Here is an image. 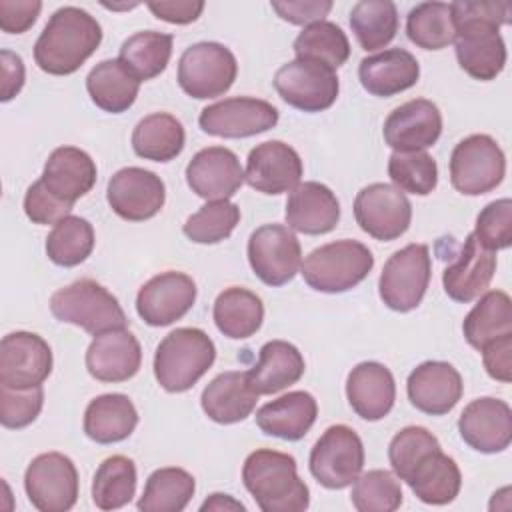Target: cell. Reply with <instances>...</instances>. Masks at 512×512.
Returning a JSON list of instances; mask_svg holds the SVG:
<instances>
[{
	"instance_id": "ffe728a7",
	"label": "cell",
	"mask_w": 512,
	"mask_h": 512,
	"mask_svg": "<svg viewBox=\"0 0 512 512\" xmlns=\"http://www.w3.org/2000/svg\"><path fill=\"white\" fill-rule=\"evenodd\" d=\"M302 172V160L292 146L280 140H268L250 150L244 180L256 192L276 196L292 192L300 184Z\"/></svg>"
},
{
	"instance_id": "f546056e",
	"label": "cell",
	"mask_w": 512,
	"mask_h": 512,
	"mask_svg": "<svg viewBox=\"0 0 512 512\" xmlns=\"http://www.w3.org/2000/svg\"><path fill=\"white\" fill-rule=\"evenodd\" d=\"M258 394L246 372L218 374L200 396L204 414L218 424H236L246 420L256 408Z\"/></svg>"
},
{
	"instance_id": "ab89813d",
	"label": "cell",
	"mask_w": 512,
	"mask_h": 512,
	"mask_svg": "<svg viewBox=\"0 0 512 512\" xmlns=\"http://www.w3.org/2000/svg\"><path fill=\"white\" fill-rule=\"evenodd\" d=\"M174 38L156 30H142L126 38L118 60L142 82L162 74L172 56Z\"/></svg>"
},
{
	"instance_id": "8992f818",
	"label": "cell",
	"mask_w": 512,
	"mask_h": 512,
	"mask_svg": "<svg viewBox=\"0 0 512 512\" xmlns=\"http://www.w3.org/2000/svg\"><path fill=\"white\" fill-rule=\"evenodd\" d=\"M374 268V256L358 240H336L314 248L300 270L306 284L318 292L338 294L358 286Z\"/></svg>"
},
{
	"instance_id": "836d02e7",
	"label": "cell",
	"mask_w": 512,
	"mask_h": 512,
	"mask_svg": "<svg viewBox=\"0 0 512 512\" xmlns=\"http://www.w3.org/2000/svg\"><path fill=\"white\" fill-rule=\"evenodd\" d=\"M246 374L258 396L276 394L302 378L304 358L294 344L284 340H270L260 348L256 366Z\"/></svg>"
},
{
	"instance_id": "d6986e66",
	"label": "cell",
	"mask_w": 512,
	"mask_h": 512,
	"mask_svg": "<svg viewBox=\"0 0 512 512\" xmlns=\"http://www.w3.org/2000/svg\"><path fill=\"white\" fill-rule=\"evenodd\" d=\"M382 134L394 152L426 150L442 134V114L432 100L414 98L388 114Z\"/></svg>"
},
{
	"instance_id": "5b68a950",
	"label": "cell",
	"mask_w": 512,
	"mask_h": 512,
	"mask_svg": "<svg viewBox=\"0 0 512 512\" xmlns=\"http://www.w3.org/2000/svg\"><path fill=\"white\" fill-rule=\"evenodd\" d=\"M50 312L56 320L74 324L94 336L126 328L128 324L116 296L90 278L76 280L56 290L50 298Z\"/></svg>"
},
{
	"instance_id": "44dd1931",
	"label": "cell",
	"mask_w": 512,
	"mask_h": 512,
	"mask_svg": "<svg viewBox=\"0 0 512 512\" xmlns=\"http://www.w3.org/2000/svg\"><path fill=\"white\" fill-rule=\"evenodd\" d=\"M460 438L482 454H496L510 446L512 440V410L492 396L472 400L458 418Z\"/></svg>"
},
{
	"instance_id": "ee69618b",
	"label": "cell",
	"mask_w": 512,
	"mask_h": 512,
	"mask_svg": "<svg viewBox=\"0 0 512 512\" xmlns=\"http://www.w3.org/2000/svg\"><path fill=\"white\" fill-rule=\"evenodd\" d=\"M406 34L412 44L424 50H442L456 38L450 4L422 2L406 16Z\"/></svg>"
},
{
	"instance_id": "ac0fdd59",
	"label": "cell",
	"mask_w": 512,
	"mask_h": 512,
	"mask_svg": "<svg viewBox=\"0 0 512 512\" xmlns=\"http://www.w3.org/2000/svg\"><path fill=\"white\" fill-rule=\"evenodd\" d=\"M52 372V350L34 332H10L0 342V384L10 388H34Z\"/></svg>"
},
{
	"instance_id": "680465c9",
	"label": "cell",
	"mask_w": 512,
	"mask_h": 512,
	"mask_svg": "<svg viewBox=\"0 0 512 512\" xmlns=\"http://www.w3.org/2000/svg\"><path fill=\"white\" fill-rule=\"evenodd\" d=\"M0 66H2V92L0 100H12L24 86V62L18 54L10 50L0 52Z\"/></svg>"
},
{
	"instance_id": "4dcf8cb0",
	"label": "cell",
	"mask_w": 512,
	"mask_h": 512,
	"mask_svg": "<svg viewBox=\"0 0 512 512\" xmlns=\"http://www.w3.org/2000/svg\"><path fill=\"white\" fill-rule=\"evenodd\" d=\"M318 416V404L310 392L294 390L256 412L258 428L274 438L296 442L308 434Z\"/></svg>"
},
{
	"instance_id": "9f6ffc18",
	"label": "cell",
	"mask_w": 512,
	"mask_h": 512,
	"mask_svg": "<svg viewBox=\"0 0 512 512\" xmlns=\"http://www.w3.org/2000/svg\"><path fill=\"white\" fill-rule=\"evenodd\" d=\"M480 352L488 376L508 384L512 380V334L486 344Z\"/></svg>"
},
{
	"instance_id": "7402d4cb",
	"label": "cell",
	"mask_w": 512,
	"mask_h": 512,
	"mask_svg": "<svg viewBox=\"0 0 512 512\" xmlns=\"http://www.w3.org/2000/svg\"><path fill=\"white\" fill-rule=\"evenodd\" d=\"M190 190L208 200H228L244 184V170L238 156L224 146H208L192 156L186 166Z\"/></svg>"
},
{
	"instance_id": "d590c367",
	"label": "cell",
	"mask_w": 512,
	"mask_h": 512,
	"mask_svg": "<svg viewBox=\"0 0 512 512\" xmlns=\"http://www.w3.org/2000/svg\"><path fill=\"white\" fill-rule=\"evenodd\" d=\"M214 324L216 328L234 340L254 336L264 320V304L252 290L230 286L214 300Z\"/></svg>"
},
{
	"instance_id": "3957f363",
	"label": "cell",
	"mask_w": 512,
	"mask_h": 512,
	"mask_svg": "<svg viewBox=\"0 0 512 512\" xmlns=\"http://www.w3.org/2000/svg\"><path fill=\"white\" fill-rule=\"evenodd\" d=\"M242 482L262 512H302L310 504L308 486L298 476L294 456L286 452H250L242 466Z\"/></svg>"
},
{
	"instance_id": "6da1fadb",
	"label": "cell",
	"mask_w": 512,
	"mask_h": 512,
	"mask_svg": "<svg viewBox=\"0 0 512 512\" xmlns=\"http://www.w3.org/2000/svg\"><path fill=\"white\" fill-rule=\"evenodd\" d=\"M450 10L460 68L476 80H494L506 64V44L498 28L510 22V2L458 0L450 4Z\"/></svg>"
},
{
	"instance_id": "7bdbcfd3",
	"label": "cell",
	"mask_w": 512,
	"mask_h": 512,
	"mask_svg": "<svg viewBox=\"0 0 512 512\" xmlns=\"http://www.w3.org/2000/svg\"><path fill=\"white\" fill-rule=\"evenodd\" d=\"M136 466L128 456H108L96 470L92 500L100 510H118L136 494Z\"/></svg>"
},
{
	"instance_id": "d6a6232c",
	"label": "cell",
	"mask_w": 512,
	"mask_h": 512,
	"mask_svg": "<svg viewBox=\"0 0 512 512\" xmlns=\"http://www.w3.org/2000/svg\"><path fill=\"white\" fill-rule=\"evenodd\" d=\"M138 424L134 402L126 394H102L90 400L84 412V434L96 444L126 440Z\"/></svg>"
},
{
	"instance_id": "91938a15",
	"label": "cell",
	"mask_w": 512,
	"mask_h": 512,
	"mask_svg": "<svg viewBox=\"0 0 512 512\" xmlns=\"http://www.w3.org/2000/svg\"><path fill=\"white\" fill-rule=\"evenodd\" d=\"M200 510L206 512V510H246V508L242 502L234 500L232 496L216 492V494H210V498L200 506Z\"/></svg>"
},
{
	"instance_id": "db71d44e",
	"label": "cell",
	"mask_w": 512,
	"mask_h": 512,
	"mask_svg": "<svg viewBox=\"0 0 512 512\" xmlns=\"http://www.w3.org/2000/svg\"><path fill=\"white\" fill-rule=\"evenodd\" d=\"M40 10L38 0H0V28L8 34H22L34 26Z\"/></svg>"
},
{
	"instance_id": "7dc6e473",
	"label": "cell",
	"mask_w": 512,
	"mask_h": 512,
	"mask_svg": "<svg viewBox=\"0 0 512 512\" xmlns=\"http://www.w3.org/2000/svg\"><path fill=\"white\" fill-rule=\"evenodd\" d=\"M240 222V208L230 200L206 202L188 216L182 230L196 244H218L226 240Z\"/></svg>"
},
{
	"instance_id": "9c48e42d",
	"label": "cell",
	"mask_w": 512,
	"mask_h": 512,
	"mask_svg": "<svg viewBox=\"0 0 512 512\" xmlns=\"http://www.w3.org/2000/svg\"><path fill=\"white\" fill-rule=\"evenodd\" d=\"M236 74L238 62L232 50L218 42L192 44L178 60V84L196 100L222 96L232 88Z\"/></svg>"
},
{
	"instance_id": "c3c4849f",
	"label": "cell",
	"mask_w": 512,
	"mask_h": 512,
	"mask_svg": "<svg viewBox=\"0 0 512 512\" xmlns=\"http://www.w3.org/2000/svg\"><path fill=\"white\" fill-rule=\"evenodd\" d=\"M388 176L398 190L426 196L438 184V166L424 150L392 152L388 160Z\"/></svg>"
},
{
	"instance_id": "b9f144b4",
	"label": "cell",
	"mask_w": 512,
	"mask_h": 512,
	"mask_svg": "<svg viewBox=\"0 0 512 512\" xmlns=\"http://www.w3.org/2000/svg\"><path fill=\"white\" fill-rule=\"evenodd\" d=\"M350 28L362 50L390 44L398 32V10L390 0H360L350 10Z\"/></svg>"
},
{
	"instance_id": "11a10c76",
	"label": "cell",
	"mask_w": 512,
	"mask_h": 512,
	"mask_svg": "<svg viewBox=\"0 0 512 512\" xmlns=\"http://www.w3.org/2000/svg\"><path fill=\"white\" fill-rule=\"evenodd\" d=\"M272 10L290 24H314L324 20V16L332 10V2L328 0H286L272 2Z\"/></svg>"
},
{
	"instance_id": "f6af8a7d",
	"label": "cell",
	"mask_w": 512,
	"mask_h": 512,
	"mask_svg": "<svg viewBox=\"0 0 512 512\" xmlns=\"http://www.w3.org/2000/svg\"><path fill=\"white\" fill-rule=\"evenodd\" d=\"M94 228L86 218L66 216L46 236V256L64 268L82 264L94 250Z\"/></svg>"
},
{
	"instance_id": "e575fe53",
	"label": "cell",
	"mask_w": 512,
	"mask_h": 512,
	"mask_svg": "<svg viewBox=\"0 0 512 512\" xmlns=\"http://www.w3.org/2000/svg\"><path fill=\"white\" fill-rule=\"evenodd\" d=\"M86 90L100 110L120 114L134 104L140 80L118 58L102 60L88 72Z\"/></svg>"
},
{
	"instance_id": "e0dca14e",
	"label": "cell",
	"mask_w": 512,
	"mask_h": 512,
	"mask_svg": "<svg viewBox=\"0 0 512 512\" xmlns=\"http://www.w3.org/2000/svg\"><path fill=\"white\" fill-rule=\"evenodd\" d=\"M196 302L194 280L176 270L152 276L136 296L138 316L154 328L168 326L188 314Z\"/></svg>"
},
{
	"instance_id": "7a4b0ae2",
	"label": "cell",
	"mask_w": 512,
	"mask_h": 512,
	"mask_svg": "<svg viewBox=\"0 0 512 512\" xmlns=\"http://www.w3.org/2000/svg\"><path fill=\"white\" fill-rule=\"evenodd\" d=\"M102 26L78 6L58 8L34 44L40 70L54 76L74 74L100 46Z\"/></svg>"
},
{
	"instance_id": "603a6c76",
	"label": "cell",
	"mask_w": 512,
	"mask_h": 512,
	"mask_svg": "<svg viewBox=\"0 0 512 512\" xmlns=\"http://www.w3.org/2000/svg\"><path fill=\"white\" fill-rule=\"evenodd\" d=\"M406 392L416 410L430 416H444L462 398L464 384L460 372L452 364L426 360L410 372Z\"/></svg>"
},
{
	"instance_id": "52a82bcc",
	"label": "cell",
	"mask_w": 512,
	"mask_h": 512,
	"mask_svg": "<svg viewBox=\"0 0 512 512\" xmlns=\"http://www.w3.org/2000/svg\"><path fill=\"white\" fill-rule=\"evenodd\" d=\"M506 174V156L488 134H472L460 140L450 156V182L466 196L494 190Z\"/></svg>"
},
{
	"instance_id": "f35d334b",
	"label": "cell",
	"mask_w": 512,
	"mask_h": 512,
	"mask_svg": "<svg viewBox=\"0 0 512 512\" xmlns=\"http://www.w3.org/2000/svg\"><path fill=\"white\" fill-rule=\"evenodd\" d=\"M194 490V476L184 468H158L148 476L136 506L140 512H182L192 500Z\"/></svg>"
},
{
	"instance_id": "83f0119b",
	"label": "cell",
	"mask_w": 512,
	"mask_h": 512,
	"mask_svg": "<svg viewBox=\"0 0 512 512\" xmlns=\"http://www.w3.org/2000/svg\"><path fill=\"white\" fill-rule=\"evenodd\" d=\"M346 398L362 420H382L390 414L396 400L392 372L380 362H360L348 374Z\"/></svg>"
},
{
	"instance_id": "4fadbf2b",
	"label": "cell",
	"mask_w": 512,
	"mask_h": 512,
	"mask_svg": "<svg viewBox=\"0 0 512 512\" xmlns=\"http://www.w3.org/2000/svg\"><path fill=\"white\" fill-rule=\"evenodd\" d=\"M272 82L278 96L302 112H322L330 108L340 92L334 70L298 58L280 66Z\"/></svg>"
},
{
	"instance_id": "2e32d148",
	"label": "cell",
	"mask_w": 512,
	"mask_h": 512,
	"mask_svg": "<svg viewBox=\"0 0 512 512\" xmlns=\"http://www.w3.org/2000/svg\"><path fill=\"white\" fill-rule=\"evenodd\" d=\"M106 200L112 212L120 218L128 222H144L162 210L166 202V186L158 174L128 166L108 180Z\"/></svg>"
},
{
	"instance_id": "681fc988",
	"label": "cell",
	"mask_w": 512,
	"mask_h": 512,
	"mask_svg": "<svg viewBox=\"0 0 512 512\" xmlns=\"http://www.w3.org/2000/svg\"><path fill=\"white\" fill-rule=\"evenodd\" d=\"M440 448L438 438L424 426H406L402 428L388 446V460L394 474L400 480H406L412 466L430 450Z\"/></svg>"
},
{
	"instance_id": "bcb514c9",
	"label": "cell",
	"mask_w": 512,
	"mask_h": 512,
	"mask_svg": "<svg viewBox=\"0 0 512 512\" xmlns=\"http://www.w3.org/2000/svg\"><path fill=\"white\" fill-rule=\"evenodd\" d=\"M350 500L358 512H394L402 504V486L390 470H368L354 480Z\"/></svg>"
},
{
	"instance_id": "74e56055",
	"label": "cell",
	"mask_w": 512,
	"mask_h": 512,
	"mask_svg": "<svg viewBox=\"0 0 512 512\" xmlns=\"http://www.w3.org/2000/svg\"><path fill=\"white\" fill-rule=\"evenodd\" d=\"M466 342L482 350L486 344L512 334V300L502 290L486 292L462 322Z\"/></svg>"
},
{
	"instance_id": "1f68e13d",
	"label": "cell",
	"mask_w": 512,
	"mask_h": 512,
	"mask_svg": "<svg viewBox=\"0 0 512 512\" xmlns=\"http://www.w3.org/2000/svg\"><path fill=\"white\" fill-rule=\"evenodd\" d=\"M404 482L424 504L444 506L458 496L462 474L454 458L444 454L442 448H434L412 466Z\"/></svg>"
},
{
	"instance_id": "60d3db41",
	"label": "cell",
	"mask_w": 512,
	"mask_h": 512,
	"mask_svg": "<svg viewBox=\"0 0 512 512\" xmlns=\"http://www.w3.org/2000/svg\"><path fill=\"white\" fill-rule=\"evenodd\" d=\"M294 54L298 60L322 64L336 72L350 58V42L338 24L320 20L296 36Z\"/></svg>"
},
{
	"instance_id": "7c38bea8",
	"label": "cell",
	"mask_w": 512,
	"mask_h": 512,
	"mask_svg": "<svg viewBox=\"0 0 512 512\" xmlns=\"http://www.w3.org/2000/svg\"><path fill=\"white\" fill-rule=\"evenodd\" d=\"M248 262L264 284L282 286L298 274L302 248L288 226L264 224L248 238Z\"/></svg>"
},
{
	"instance_id": "d4e9b609",
	"label": "cell",
	"mask_w": 512,
	"mask_h": 512,
	"mask_svg": "<svg viewBox=\"0 0 512 512\" xmlns=\"http://www.w3.org/2000/svg\"><path fill=\"white\" fill-rule=\"evenodd\" d=\"M496 272V254L484 248L474 234H468L458 258L446 266L442 274V286L448 298L454 302H472L486 292Z\"/></svg>"
},
{
	"instance_id": "816d5d0a",
	"label": "cell",
	"mask_w": 512,
	"mask_h": 512,
	"mask_svg": "<svg viewBox=\"0 0 512 512\" xmlns=\"http://www.w3.org/2000/svg\"><path fill=\"white\" fill-rule=\"evenodd\" d=\"M472 234L484 248H488L492 252L506 250L512 244V202H510V198H500V200L486 204L476 218V228Z\"/></svg>"
},
{
	"instance_id": "f1b7e54d",
	"label": "cell",
	"mask_w": 512,
	"mask_h": 512,
	"mask_svg": "<svg viewBox=\"0 0 512 512\" xmlns=\"http://www.w3.org/2000/svg\"><path fill=\"white\" fill-rule=\"evenodd\" d=\"M358 78L368 94L388 98L412 88L418 82L420 64L408 50L388 48L362 58Z\"/></svg>"
},
{
	"instance_id": "cb8c5ba5",
	"label": "cell",
	"mask_w": 512,
	"mask_h": 512,
	"mask_svg": "<svg viewBox=\"0 0 512 512\" xmlns=\"http://www.w3.org/2000/svg\"><path fill=\"white\" fill-rule=\"evenodd\" d=\"M142 364V348L132 332L116 328L94 336L86 350V368L100 382H124L136 376Z\"/></svg>"
},
{
	"instance_id": "ba28073f",
	"label": "cell",
	"mask_w": 512,
	"mask_h": 512,
	"mask_svg": "<svg viewBox=\"0 0 512 512\" xmlns=\"http://www.w3.org/2000/svg\"><path fill=\"white\" fill-rule=\"evenodd\" d=\"M430 276L432 260L428 246L408 244L386 260L378 280L380 298L394 312H410L422 302Z\"/></svg>"
},
{
	"instance_id": "277c9868",
	"label": "cell",
	"mask_w": 512,
	"mask_h": 512,
	"mask_svg": "<svg viewBox=\"0 0 512 512\" xmlns=\"http://www.w3.org/2000/svg\"><path fill=\"white\" fill-rule=\"evenodd\" d=\"M216 346L200 328H176L156 346L154 376L172 394L190 390L214 364Z\"/></svg>"
},
{
	"instance_id": "f5cc1de1",
	"label": "cell",
	"mask_w": 512,
	"mask_h": 512,
	"mask_svg": "<svg viewBox=\"0 0 512 512\" xmlns=\"http://www.w3.org/2000/svg\"><path fill=\"white\" fill-rule=\"evenodd\" d=\"M72 204H66L52 196L40 178L26 190L24 196V212L34 224H58L66 216H70Z\"/></svg>"
},
{
	"instance_id": "5bb4252c",
	"label": "cell",
	"mask_w": 512,
	"mask_h": 512,
	"mask_svg": "<svg viewBox=\"0 0 512 512\" xmlns=\"http://www.w3.org/2000/svg\"><path fill=\"white\" fill-rule=\"evenodd\" d=\"M354 218L368 236L390 242L410 228L412 204L396 186L374 182L356 194Z\"/></svg>"
},
{
	"instance_id": "484cf974",
	"label": "cell",
	"mask_w": 512,
	"mask_h": 512,
	"mask_svg": "<svg viewBox=\"0 0 512 512\" xmlns=\"http://www.w3.org/2000/svg\"><path fill=\"white\" fill-rule=\"evenodd\" d=\"M96 174V164L88 152L76 146H60L48 156L40 182L52 196L74 206L78 198L92 190Z\"/></svg>"
},
{
	"instance_id": "8fae6325",
	"label": "cell",
	"mask_w": 512,
	"mask_h": 512,
	"mask_svg": "<svg viewBox=\"0 0 512 512\" xmlns=\"http://www.w3.org/2000/svg\"><path fill=\"white\" fill-rule=\"evenodd\" d=\"M24 490L40 512H66L78 500V470L60 452L38 454L26 468Z\"/></svg>"
},
{
	"instance_id": "8d00e7d4",
	"label": "cell",
	"mask_w": 512,
	"mask_h": 512,
	"mask_svg": "<svg viewBox=\"0 0 512 512\" xmlns=\"http://www.w3.org/2000/svg\"><path fill=\"white\" fill-rule=\"evenodd\" d=\"M186 132L182 122L168 112L144 116L132 130L134 152L152 162H170L184 148Z\"/></svg>"
},
{
	"instance_id": "9a60e30c",
	"label": "cell",
	"mask_w": 512,
	"mask_h": 512,
	"mask_svg": "<svg viewBox=\"0 0 512 512\" xmlns=\"http://www.w3.org/2000/svg\"><path fill=\"white\" fill-rule=\"evenodd\" d=\"M198 124L202 132L218 138H248L278 124V110L260 98L234 96L206 106Z\"/></svg>"
},
{
	"instance_id": "30bf717a",
	"label": "cell",
	"mask_w": 512,
	"mask_h": 512,
	"mask_svg": "<svg viewBox=\"0 0 512 512\" xmlns=\"http://www.w3.org/2000/svg\"><path fill=\"white\" fill-rule=\"evenodd\" d=\"M310 472L328 490H342L362 474L364 444L346 424L324 430L310 450Z\"/></svg>"
},
{
	"instance_id": "4316f807",
	"label": "cell",
	"mask_w": 512,
	"mask_h": 512,
	"mask_svg": "<svg viewBox=\"0 0 512 512\" xmlns=\"http://www.w3.org/2000/svg\"><path fill=\"white\" fill-rule=\"evenodd\" d=\"M288 228L318 236L328 234L340 220V204L336 194L320 182H300L286 200Z\"/></svg>"
},
{
	"instance_id": "6f0895ef",
	"label": "cell",
	"mask_w": 512,
	"mask_h": 512,
	"mask_svg": "<svg viewBox=\"0 0 512 512\" xmlns=\"http://www.w3.org/2000/svg\"><path fill=\"white\" fill-rule=\"evenodd\" d=\"M148 10L158 20H164V22H170V24H190L202 14L204 2H190V0L148 2Z\"/></svg>"
},
{
	"instance_id": "f907efd6",
	"label": "cell",
	"mask_w": 512,
	"mask_h": 512,
	"mask_svg": "<svg viewBox=\"0 0 512 512\" xmlns=\"http://www.w3.org/2000/svg\"><path fill=\"white\" fill-rule=\"evenodd\" d=\"M44 406L42 386L10 388L0 384V422L4 428L18 430L32 424Z\"/></svg>"
}]
</instances>
